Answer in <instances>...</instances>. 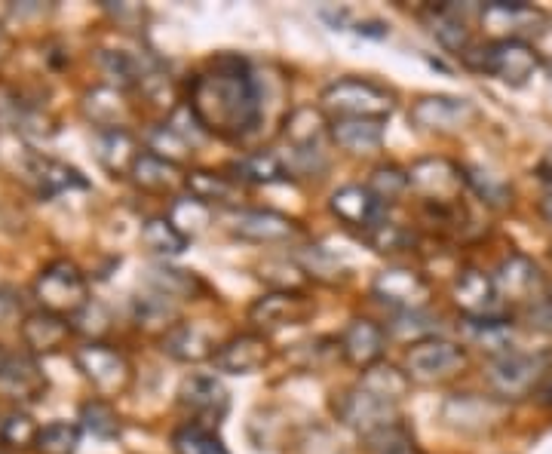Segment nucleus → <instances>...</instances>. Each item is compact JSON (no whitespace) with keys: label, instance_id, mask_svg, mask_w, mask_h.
I'll use <instances>...</instances> for the list:
<instances>
[{"label":"nucleus","instance_id":"1","mask_svg":"<svg viewBox=\"0 0 552 454\" xmlns=\"http://www.w3.org/2000/svg\"><path fill=\"white\" fill-rule=\"evenodd\" d=\"M191 114L200 129L237 139L261 120V93L249 65L221 56L191 83Z\"/></svg>","mask_w":552,"mask_h":454},{"label":"nucleus","instance_id":"2","mask_svg":"<svg viewBox=\"0 0 552 454\" xmlns=\"http://www.w3.org/2000/svg\"><path fill=\"white\" fill-rule=\"evenodd\" d=\"M396 102L393 93L372 80H359V77H344L326 86L322 93V111L332 120H381L393 114Z\"/></svg>","mask_w":552,"mask_h":454},{"label":"nucleus","instance_id":"3","mask_svg":"<svg viewBox=\"0 0 552 454\" xmlns=\"http://www.w3.org/2000/svg\"><path fill=\"white\" fill-rule=\"evenodd\" d=\"M34 295L46 313L56 316H77L89 307V286L86 277L71 261H53L40 270V277L34 283Z\"/></svg>","mask_w":552,"mask_h":454},{"label":"nucleus","instance_id":"4","mask_svg":"<svg viewBox=\"0 0 552 454\" xmlns=\"http://www.w3.org/2000/svg\"><path fill=\"white\" fill-rule=\"evenodd\" d=\"M467 369V350L464 344H454L445 338H421L414 341L405 353V372L411 381H448Z\"/></svg>","mask_w":552,"mask_h":454},{"label":"nucleus","instance_id":"5","mask_svg":"<svg viewBox=\"0 0 552 454\" xmlns=\"http://www.w3.org/2000/svg\"><path fill=\"white\" fill-rule=\"evenodd\" d=\"M485 378L497 399L503 402L522 399L543 384V359L531 353H519V350H506L488 362Z\"/></svg>","mask_w":552,"mask_h":454},{"label":"nucleus","instance_id":"6","mask_svg":"<svg viewBox=\"0 0 552 454\" xmlns=\"http://www.w3.org/2000/svg\"><path fill=\"white\" fill-rule=\"evenodd\" d=\"M74 362L99 396H120L132 381L129 359L120 350H114L108 344H99V341L77 347Z\"/></svg>","mask_w":552,"mask_h":454},{"label":"nucleus","instance_id":"7","mask_svg":"<svg viewBox=\"0 0 552 454\" xmlns=\"http://www.w3.org/2000/svg\"><path fill=\"white\" fill-rule=\"evenodd\" d=\"M408 188L433 206H454L467 188V175L445 157H424L408 169Z\"/></svg>","mask_w":552,"mask_h":454},{"label":"nucleus","instance_id":"8","mask_svg":"<svg viewBox=\"0 0 552 454\" xmlns=\"http://www.w3.org/2000/svg\"><path fill=\"white\" fill-rule=\"evenodd\" d=\"M470 62L479 71L494 74L510 86H525L540 68L534 47L525 40H494L485 50H479V56H470Z\"/></svg>","mask_w":552,"mask_h":454},{"label":"nucleus","instance_id":"9","mask_svg":"<svg viewBox=\"0 0 552 454\" xmlns=\"http://www.w3.org/2000/svg\"><path fill=\"white\" fill-rule=\"evenodd\" d=\"M442 421L460 433H488L506 421V402L497 396L457 393L442 405Z\"/></svg>","mask_w":552,"mask_h":454},{"label":"nucleus","instance_id":"10","mask_svg":"<svg viewBox=\"0 0 552 454\" xmlns=\"http://www.w3.org/2000/svg\"><path fill=\"white\" fill-rule=\"evenodd\" d=\"M372 292L378 301L402 310V313H418L430 304L433 298V289H430V280L424 274L411 267H390L384 274L375 277L372 283Z\"/></svg>","mask_w":552,"mask_h":454},{"label":"nucleus","instance_id":"11","mask_svg":"<svg viewBox=\"0 0 552 454\" xmlns=\"http://www.w3.org/2000/svg\"><path fill=\"white\" fill-rule=\"evenodd\" d=\"M411 123L427 132H460L467 129L479 111L470 99L457 96H424L421 102L411 105Z\"/></svg>","mask_w":552,"mask_h":454},{"label":"nucleus","instance_id":"12","mask_svg":"<svg viewBox=\"0 0 552 454\" xmlns=\"http://www.w3.org/2000/svg\"><path fill=\"white\" fill-rule=\"evenodd\" d=\"M482 25L494 34V40H525L528 34H540L546 16L522 0H494L482 10Z\"/></svg>","mask_w":552,"mask_h":454},{"label":"nucleus","instance_id":"13","mask_svg":"<svg viewBox=\"0 0 552 454\" xmlns=\"http://www.w3.org/2000/svg\"><path fill=\"white\" fill-rule=\"evenodd\" d=\"M230 234L249 243H289L301 234V227L273 209H240L230 215Z\"/></svg>","mask_w":552,"mask_h":454},{"label":"nucleus","instance_id":"14","mask_svg":"<svg viewBox=\"0 0 552 454\" xmlns=\"http://www.w3.org/2000/svg\"><path fill=\"white\" fill-rule=\"evenodd\" d=\"M310 310H313V304L304 295L283 289V292H270V295L258 298L249 307V320L261 332H276V329L304 323L307 316H310Z\"/></svg>","mask_w":552,"mask_h":454},{"label":"nucleus","instance_id":"15","mask_svg":"<svg viewBox=\"0 0 552 454\" xmlns=\"http://www.w3.org/2000/svg\"><path fill=\"white\" fill-rule=\"evenodd\" d=\"M270 350L264 335H234L230 341L218 344L212 366L224 375H252L267 366Z\"/></svg>","mask_w":552,"mask_h":454},{"label":"nucleus","instance_id":"16","mask_svg":"<svg viewBox=\"0 0 552 454\" xmlns=\"http://www.w3.org/2000/svg\"><path fill=\"white\" fill-rule=\"evenodd\" d=\"M178 402H181V408H188L194 418L218 424L227 415L230 396H227V390L218 378L191 375V378H184L181 387H178Z\"/></svg>","mask_w":552,"mask_h":454},{"label":"nucleus","instance_id":"17","mask_svg":"<svg viewBox=\"0 0 552 454\" xmlns=\"http://www.w3.org/2000/svg\"><path fill=\"white\" fill-rule=\"evenodd\" d=\"M353 387L359 393H365L368 399H375L378 405L390 408V412H396L411 390V378H408V372L390 366V362H375V366L362 369V375Z\"/></svg>","mask_w":552,"mask_h":454},{"label":"nucleus","instance_id":"18","mask_svg":"<svg viewBox=\"0 0 552 454\" xmlns=\"http://www.w3.org/2000/svg\"><path fill=\"white\" fill-rule=\"evenodd\" d=\"M132 181L148 194H175L181 185H188V175L181 172V166L157 151H142L132 166Z\"/></svg>","mask_w":552,"mask_h":454},{"label":"nucleus","instance_id":"19","mask_svg":"<svg viewBox=\"0 0 552 454\" xmlns=\"http://www.w3.org/2000/svg\"><path fill=\"white\" fill-rule=\"evenodd\" d=\"M454 304L464 310V316H473V320H482V316H491L500 295L494 286V277H488L485 270H464L457 280H454Z\"/></svg>","mask_w":552,"mask_h":454},{"label":"nucleus","instance_id":"20","mask_svg":"<svg viewBox=\"0 0 552 454\" xmlns=\"http://www.w3.org/2000/svg\"><path fill=\"white\" fill-rule=\"evenodd\" d=\"M494 286L500 298H510V301H528L540 292L543 286V274L540 267L525 258V255H510L494 274Z\"/></svg>","mask_w":552,"mask_h":454},{"label":"nucleus","instance_id":"21","mask_svg":"<svg viewBox=\"0 0 552 454\" xmlns=\"http://www.w3.org/2000/svg\"><path fill=\"white\" fill-rule=\"evenodd\" d=\"M332 212L350 224V227H362V231H372L375 224H381V212H384V203L362 185H347L341 191L332 194Z\"/></svg>","mask_w":552,"mask_h":454},{"label":"nucleus","instance_id":"22","mask_svg":"<svg viewBox=\"0 0 552 454\" xmlns=\"http://www.w3.org/2000/svg\"><path fill=\"white\" fill-rule=\"evenodd\" d=\"M384 344H387V335L372 320H353L341 335L344 359L353 362V366H359V369H368V366H375V362H381Z\"/></svg>","mask_w":552,"mask_h":454},{"label":"nucleus","instance_id":"23","mask_svg":"<svg viewBox=\"0 0 552 454\" xmlns=\"http://www.w3.org/2000/svg\"><path fill=\"white\" fill-rule=\"evenodd\" d=\"M0 387L16 399H37L46 393V375L28 353H10L0 362Z\"/></svg>","mask_w":552,"mask_h":454},{"label":"nucleus","instance_id":"24","mask_svg":"<svg viewBox=\"0 0 552 454\" xmlns=\"http://www.w3.org/2000/svg\"><path fill=\"white\" fill-rule=\"evenodd\" d=\"M71 338V323L65 316H56V313H46V310H37L31 316H25L22 323V341L31 353H56L68 344Z\"/></svg>","mask_w":552,"mask_h":454},{"label":"nucleus","instance_id":"25","mask_svg":"<svg viewBox=\"0 0 552 454\" xmlns=\"http://www.w3.org/2000/svg\"><path fill=\"white\" fill-rule=\"evenodd\" d=\"M163 350L178 359V362H203L215 356V341L212 335L197 326V323H175L166 335H163Z\"/></svg>","mask_w":552,"mask_h":454},{"label":"nucleus","instance_id":"26","mask_svg":"<svg viewBox=\"0 0 552 454\" xmlns=\"http://www.w3.org/2000/svg\"><path fill=\"white\" fill-rule=\"evenodd\" d=\"M28 181L37 188L40 197H53V194L71 191V188H86L89 185V181L74 166H65L59 160L40 157V154H37V160L28 172Z\"/></svg>","mask_w":552,"mask_h":454},{"label":"nucleus","instance_id":"27","mask_svg":"<svg viewBox=\"0 0 552 454\" xmlns=\"http://www.w3.org/2000/svg\"><path fill=\"white\" fill-rule=\"evenodd\" d=\"M96 154H99V163L111 172V175H129L138 154H142V148H138V142L132 139V135L126 129H105L99 132L96 139Z\"/></svg>","mask_w":552,"mask_h":454},{"label":"nucleus","instance_id":"28","mask_svg":"<svg viewBox=\"0 0 552 454\" xmlns=\"http://www.w3.org/2000/svg\"><path fill=\"white\" fill-rule=\"evenodd\" d=\"M194 200L206 203V206H237L243 200V191L240 185L230 175H218V172H206V169H197V172H188V185Z\"/></svg>","mask_w":552,"mask_h":454},{"label":"nucleus","instance_id":"29","mask_svg":"<svg viewBox=\"0 0 552 454\" xmlns=\"http://www.w3.org/2000/svg\"><path fill=\"white\" fill-rule=\"evenodd\" d=\"M332 139L350 154H372L384 145L381 120H332Z\"/></svg>","mask_w":552,"mask_h":454},{"label":"nucleus","instance_id":"30","mask_svg":"<svg viewBox=\"0 0 552 454\" xmlns=\"http://www.w3.org/2000/svg\"><path fill=\"white\" fill-rule=\"evenodd\" d=\"M460 329H464L467 341L488 350V353H506L513 344V326L500 320V316H482V320H473V316H464V323H460Z\"/></svg>","mask_w":552,"mask_h":454},{"label":"nucleus","instance_id":"31","mask_svg":"<svg viewBox=\"0 0 552 454\" xmlns=\"http://www.w3.org/2000/svg\"><path fill=\"white\" fill-rule=\"evenodd\" d=\"M86 114L92 123H99L102 132L105 129H123L126 123V114H129V105L123 102V96L111 86H96L92 93H86V102H83Z\"/></svg>","mask_w":552,"mask_h":454},{"label":"nucleus","instance_id":"32","mask_svg":"<svg viewBox=\"0 0 552 454\" xmlns=\"http://www.w3.org/2000/svg\"><path fill=\"white\" fill-rule=\"evenodd\" d=\"M322 132H326V117L316 108H298L286 120V135L298 151H316Z\"/></svg>","mask_w":552,"mask_h":454},{"label":"nucleus","instance_id":"33","mask_svg":"<svg viewBox=\"0 0 552 454\" xmlns=\"http://www.w3.org/2000/svg\"><path fill=\"white\" fill-rule=\"evenodd\" d=\"M142 243L154 252V255H181L188 249V237H184L178 227L169 218H151L142 227Z\"/></svg>","mask_w":552,"mask_h":454},{"label":"nucleus","instance_id":"34","mask_svg":"<svg viewBox=\"0 0 552 454\" xmlns=\"http://www.w3.org/2000/svg\"><path fill=\"white\" fill-rule=\"evenodd\" d=\"M365 454H421L414 436L396 421L365 436Z\"/></svg>","mask_w":552,"mask_h":454},{"label":"nucleus","instance_id":"35","mask_svg":"<svg viewBox=\"0 0 552 454\" xmlns=\"http://www.w3.org/2000/svg\"><path fill=\"white\" fill-rule=\"evenodd\" d=\"M80 445V424H71V421H53L40 427L37 433V454H74Z\"/></svg>","mask_w":552,"mask_h":454},{"label":"nucleus","instance_id":"36","mask_svg":"<svg viewBox=\"0 0 552 454\" xmlns=\"http://www.w3.org/2000/svg\"><path fill=\"white\" fill-rule=\"evenodd\" d=\"M209 218H212L209 206L200 203V200H194V197H181V200H175V203H172V212H169V221H172L188 240L197 237L200 231H206Z\"/></svg>","mask_w":552,"mask_h":454},{"label":"nucleus","instance_id":"37","mask_svg":"<svg viewBox=\"0 0 552 454\" xmlns=\"http://www.w3.org/2000/svg\"><path fill=\"white\" fill-rule=\"evenodd\" d=\"M237 172H243L246 181H258V185H273V181H286V166L283 160L270 154V151H258V154H249L237 163Z\"/></svg>","mask_w":552,"mask_h":454},{"label":"nucleus","instance_id":"38","mask_svg":"<svg viewBox=\"0 0 552 454\" xmlns=\"http://www.w3.org/2000/svg\"><path fill=\"white\" fill-rule=\"evenodd\" d=\"M172 445L178 454H230L221 439L209 430V427H200V424H188L181 427L175 436H172Z\"/></svg>","mask_w":552,"mask_h":454},{"label":"nucleus","instance_id":"39","mask_svg":"<svg viewBox=\"0 0 552 454\" xmlns=\"http://www.w3.org/2000/svg\"><path fill=\"white\" fill-rule=\"evenodd\" d=\"M80 421H83V430H89L92 436H99V439H117V433H120V418L105 399L86 402L80 408Z\"/></svg>","mask_w":552,"mask_h":454},{"label":"nucleus","instance_id":"40","mask_svg":"<svg viewBox=\"0 0 552 454\" xmlns=\"http://www.w3.org/2000/svg\"><path fill=\"white\" fill-rule=\"evenodd\" d=\"M464 175H467V185L491 206H506L510 203V185L494 175V172H485L482 166H464Z\"/></svg>","mask_w":552,"mask_h":454},{"label":"nucleus","instance_id":"41","mask_svg":"<svg viewBox=\"0 0 552 454\" xmlns=\"http://www.w3.org/2000/svg\"><path fill=\"white\" fill-rule=\"evenodd\" d=\"M178 320V307L172 304L169 295L157 292L154 298H138V326H148V329H172Z\"/></svg>","mask_w":552,"mask_h":454},{"label":"nucleus","instance_id":"42","mask_svg":"<svg viewBox=\"0 0 552 454\" xmlns=\"http://www.w3.org/2000/svg\"><path fill=\"white\" fill-rule=\"evenodd\" d=\"M368 243H372L378 252H405V249H411L414 243H418V237H414L408 227H402V224H396V221H381V224H375L372 231H368Z\"/></svg>","mask_w":552,"mask_h":454},{"label":"nucleus","instance_id":"43","mask_svg":"<svg viewBox=\"0 0 552 454\" xmlns=\"http://www.w3.org/2000/svg\"><path fill=\"white\" fill-rule=\"evenodd\" d=\"M40 427L25 415V412H7L0 418V442H7L10 448H31L37 442Z\"/></svg>","mask_w":552,"mask_h":454},{"label":"nucleus","instance_id":"44","mask_svg":"<svg viewBox=\"0 0 552 454\" xmlns=\"http://www.w3.org/2000/svg\"><path fill=\"white\" fill-rule=\"evenodd\" d=\"M151 283L157 286V292H163V295H169V298L194 295V289H200L197 277H191L188 270H169V267L151 270Z\"/></svg>","mask_w":552,"mask_h":454},{"label":"nucleus","instance_id":"45","mask_svg":"<svg viewBox=\"0 0 552 454\" xmlns=\"http://www.w3.org/2000/svg\"><path fill=\"white\" fill-rule=\"evenodd\" d=\"M381 203H393L405 188H408V172L396 169V166H384L372 175V181L365 185Z\"/></svg>","mask_w":552,"mask_h":454},{"label":"nucleus","instance_id":"46","mask_svg":"<svg viewBox=\"0 0 552 454\" xmlns=\"http://www.w3.org/2000/svg\"><path fill=\"white\" fill-rule=\"evenodd\" d=\"M436 37H439V43H442L445 50H451L457 56H467V50H470V34H467L464 22H460L457 16H451V13H442L439 16Z\"/></svg>","mask_w":552,"mask_h":454},{"label":"nucleus","instance_id":"47","mask_svg":"<svg viewBox=\"0 0 552 454\" xmlns=\"http://www.w3.org/2000/svg\"><path fill=\"white\" fill-rule=\"evenodd\" d=\"M537 393H540V405L543 408H552V378H546Z\"/></svg>","mask_w":552,"mask_h":454},{"label":"nucleus","instance_id":"48","mask_svg":"<svg viewBox=\"0 0 552 454\" xmlns=\"http://www.w3.org/2000/svg\"><path fill=\"white\" fill-rule=\"evenodd\" d=\"M540 212H543V218H546V224L552 227V191H546V194H543V203H540Z\"/></svg>","mask_w":552,"mask_h":454},{"label":"nucleus","instance_id":"49","mask_svg":"<svg viewBox=\"0 0 552 454\" xmlns=\"http://www.w3.org/2000/svg\"><path fill=\"white\" fill-rule=\"evenodd\" d=\"M7 50H10V37H7V31L0 28V59L7 56Z\"/></svg>","mask_w":552,"mask_h":454},{"label":"nucleus","instance_id":"50","mask_svg":"<svg viewBox=\"0 0 552 454\" xmlns=\"http://www.w3.org/2000/svg\"><path fill=\"white\" fill-rule=\"evenodd\" d=\"M4 356H7V350H4V347H0V362H4Z\"/></svg>","mask_w":552,"mask_h":454},{"label":"nucleus","instance_id":"51","mask_svg":"<svg viewBox=\"0 0 552 454\" xmlns=\"http://www.w3.org/2000/svg\"><path fill=\"white\" fill-rule=\"evenodd\" d=\"M549 310H552V298H549Z\"/></svg>","mask_w":552,"mask_h":454}]
</instances>
